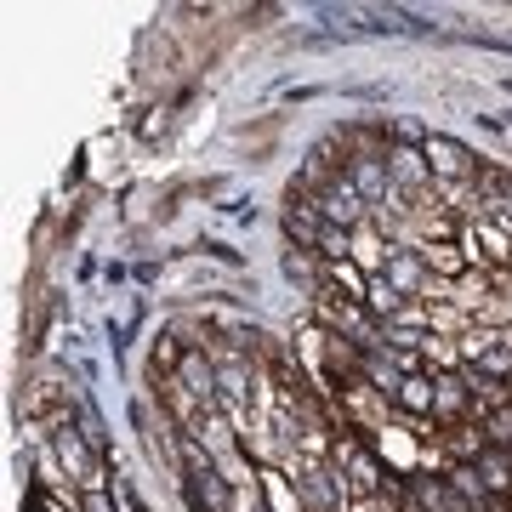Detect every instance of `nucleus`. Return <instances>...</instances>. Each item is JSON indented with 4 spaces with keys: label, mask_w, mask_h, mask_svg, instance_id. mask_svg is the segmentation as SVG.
I'll list each match as a JSON object with an SVG mask.
<instances>
[{
    "label": "nucleus",
    "mask_w": 512,
    "mask_h": 512,
    "mask_svg": "<svg viewBox=\"0 0 512 512\" xmlns=\"http://www.w3.org/2000/svg\"><path fill=\"white\" fill-rule=\"evenodd\" d=\"M313 205H319V217H325L330 228H348V234H359V228L370 222V205H365V194L353 188L348 171H336V177L313 194Z\"/></svg>",
    "instance_id": "obj_1"
},
{
    "label": "nucleus",
    "mask_w": 512,
    "mask_h": 512,
    "mask_svg": "<svg viewBox=\"0 0 512 512\" xmlns=\"http://www.w3.org/2000/svg\"><path fill=\"white\" fill-rule=\"evenodd\" d=\"M387 177H393V188H404L410 200H427V194H433V165H427V148H421V143H393V148H387Z\"/></svg>",
    "instance_id": "obj_2"
},
{
    "label": "nucleus",
    "mask_w": 512,
    "mask_h": 512,
    "mask_svg": "<svg viewBox=\"0 0 512 512\" xmlns=\"http://www.w3.org/2000/svg\"><path fill=\"white\" fill-rule=\"evenodd\" d=\"M336 467H342V484H348L353 501L382 495V467H376V456H370L365 444H342V450H336Z\"/></svg>",
    "instance_id": "obj_3"
},
{
    "label": "nucleus",
    "mask_w": 512,
    "mask_h": 512,
    "mask_svg": "<svg viewBox=\"0 0 512 512\" xmlns=\"http://www.w3.org/2000/svg\"><path fill=\"white\" fill-rule=\"evenodd\" d=\"M427 165H433V183H444V188H456V183H473L478 177V165H473V154L461 143H450V137H427Z\"/></svg>",
    "instance_id": "obj_4"
},
{
    "label": "nucleus",
    "mask_w": 512,
    "mask_h": 512,
    "mask_svg": "<svg viewBox=\"0 0 512 512\" xmlns=\"http://www.w3.org/2000/svg\"><path fill=\"white\" fill-rule=\"evenodd\" d=\"M461 256L467 262H512V234L495 222H467L461 228Z\"/></svg>",
    "instance_id": "obj_5"
},
{
    "label": "nucleus",
    "mask_w": 512,
    "mask_h": 512,
    "mask_svg": "<svg viewBox=\"0 0 512 512\" xmlns=\"http://www.w3.org/2000/svg\"><path fill=\"white\" fill-rule=\"evenodd\" d=\"M387 285H393L399 296H427V285H433L427 256L410 251V245H399V251H393V262H387Z\"/></svg>",
    "instance_id": "obj_6"
},
{
    "label": "nucleus",
    "mask_w": 512,
    "mask_h": 512,
    "mask_svg": "<svg viewBox=\"0 0 512 512\" xmlns=\"http://www.w3.org/2000/svg\"><path fill=\"white\" fill-rule=\"evenodd\" d=\"M177 387H183V393H194L205 410H217V365H211L200 348L177 359Z\"/></svg>",
    "instance_id": "obj_7"
},
{
    "label": "nucleus",
    "mask_w": 512,
    "mask_h": 512,
    "mask_svg": "<svg viewBox=\"0 0 512 512\" xmlns=\"http://www.w3.org/2000/svg\"><path fill=\"white\" fill-rule=\"evenodd\" d=\"M57 461L69 467L74 484H86V490H97V484H103V467H97V456L80 444V433H69V427L57 433Z\"/></svg>",
    "instance_id": "obj_8"
},
{
    "label": "nucleus",
    "mask_w": 512,
    "mask_h": 512,
    "mask_svg": "<svg viewBox=\"0 0 512 512\" xmlns=\"http://www.w3.org/2000/svg\"><path fill=\"white\" fill-rule=\"evenodd\" d=\"M393 251H399V245H387V234L382 228H376V222H365V228H359V234H353V268H365L370 279L376 274H387V262H393Z\"/></svg>",
    "instance_id": "obj_9"
},
{
    "label": "nucleus",
    "mask_w": 512,
    "mask_h": 512,
    "mask_svg": "<svg viewBox=\"0 0 512 512\" xmlns=\"http://www.w3.org/2000/svg\"><path fill=\"white\" fill-rule=\"evenodd\" d=\"M433 387H439V399H433V421H467V416H473V387L461 382L456 370L433 376Z\"/></svg>",
    "instance_id": "obj_10"
},
{
    "label": "nucleus",
    "mask_w": 512,
    "mask_h": 512,
    "mask_svg": "<svg viewBox=\"0 0 512 512\" xmlns=\"http://www.w3.org/2000/svg\"><path fill=\"white\" fill-rule=\"evenodd\" d=\"M348 177H353V188L365 194V205L376 211V205L393 194V177H387V154H370V160H353L348 165Z\"/></svg>",
    "instance_id": "obj_11"
},
{
    "label": "nucleus",
    "mask_w": 512,
    "mask_h": 512,
    "mask_svg": "<svg viewBox=\"0 0 512 512\" xmlns=\"http://www.w3.org/2000/svg\"><path fill=\"white\" fill-rule=\"evenodd\" d=\"M473 473H478V484H484L490 495H507L512 490V456H507V450H478Z\"/></svg>",
    "instance_id": "obj_12"
},
{
    "label": "nucleus",
    "mask_w": 512,
    "mask_h": 512,
    "mask_svg": "<svg viewBox=\"0 0 512 512\" xmlns=\"http://www.w3.org/2000/svg\"><path fill=\"white\" fill-rule=\"evenodd\" d=\"M433 399H439V387H433V376H410V382L399 387V410L404 416H433Z\"/></svg>",
    "instance_id": "obj_13"
},
{
    "label": "nucleus",
    "mask_w": 512,
    "mask_h": 512,
    "mask_svg": "<svg viewBox=\"0 0 512 512\" xmlns=\"http://www.w3.org/2000/svg\"><path fill=\"white\" fill-rule=\"evenodd\" d=\"M427 268L433 274H444V279H467V256H461V245H427Z\"/></svg>",
    "instance_id": "obj_14"
},
{
    "label": "nucleus",
    "mask_w": 512,
    "mask_h": 512,
    "mask_svg": "<svg viewBox=\"0 0 512 512\" xmlns=\"http://www.w3.org/2000/svg\"><path fill=\"white\" fill-rule=\"evenodd\" d=\"M478 376H495V382H507V376H512V348H507V342H495V348L478 359Z\"/></svg>",
    "instance_id": "obj_15"
},
{
    "label": "nucleus",
    "mask_w": 512,
    "mask_h": 512,
    "mask_svg": "<svg viewBox=\"0 0 512 512\" xmlns=\"http://www.w3.org/2000/svg\"><path fill=\"white\" fill-rule=\"evenodd\" d=\"M194 433L205 439V450H211V456H228V427H222V416H217V410H211V416H205L200 427H194Z\"/></svg>",
    "instance_id": "obj_16"
},
{
    "label": "nucleus",
    "mask_w": 512,
    "mask_h": 512,
    "mask_svg": "<svg viewBox=\"0 0 512 512\" xmlns=\"http://www.w3.org/2000/svg\"><path fill=\"white\" fill-rule=\"evenodd\" d=\"M416 512H421V507H416Z\"/></svg>",
    "instance_id": "obj_17"
}]
</instances>
